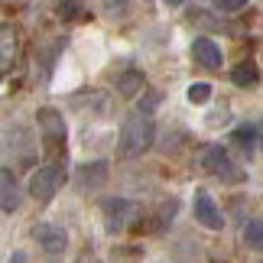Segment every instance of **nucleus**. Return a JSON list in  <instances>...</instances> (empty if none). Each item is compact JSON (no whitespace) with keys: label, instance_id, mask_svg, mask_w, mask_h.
I'll list each match as a JSON object with an SVG mask.
<instances>
[{"label":"nucleus","instance_id":"1","mask_svg":"<svg viewBox=\"0 0 263 263\" xmlns=\"http://www.w3.org/2000/svg\"><path fill=\"white\" fill-rule=\"evenodd\" d=\"M149 143H153V120L146 114H130L120 127V137H117V156L120 159H137L143 156Z\"/></svg>","mask_w":263,"mask_h":263},{"label":"nucleus","instance_id":"2","mask_svg":"<svg viewBox=\"0 0 263 263\" xmlns=\"http://www.w3.org/2000/svg\"><path fill=\"white\" fill-rule=\"evenodd\" d=\"M62 182H65V173H62L59 163L39 166L33 173V179H29V195H33L39 205H46V201H52V195L62 189Z\"/></svg>","mask_w":263,"mask_h":263},{"label":"nucleus","instance_id":"3","mask_svg":"<svg viewBox=\"0 0 263 263\" xmlns=\"http://www.w3.org/2000/svg\"><path fill=\"white\" fill-rule=\"evenodd\" d=\"M39 130H43V143H46V149H59L65 143V117L59 114L55 107H39Z\"/></svg>","mask_w":263,"mask_h":263},{"label":"nucleus","instance_id":"4","mask_svg":"<svg viewBox=\"0 0 263 263\" xmlns=\"http://www.w3.org/2000/svg\"><path fill=\"white\" fill-rule=\"evenodd\" d=\"M101 211H104V224L107 231H124L130 221L137 218V205L127 198H107L104 205H101Z\"/></svg>","mask_w":263,"mask_h":263},{"label":"nucleus","instance_id":"5","mask_svg":"<svg viewBox=\"0 0 263 263\" xmlns=\"http://www.w3.org/2000/svg\"><path fill=\"white\" fill-rule=\"evenodd\" d=\"M20 59V29L13 23H0V75H7Z\"/></svg>","mask_w":263,"mask_h":263},{"label":"nucleus","instance_id":"6","mask_svg":"<svg viewBox=\"0 0 263 263\" xmlns=\"http://www.w3.org/2000/svg\"><path fill=\"white\" fill-rule=\"evenodd\" d=\"M33 237H36V244L43 247L46 254H62V250L68 247L65 228L52 224V221H43V224H36V228H33Z\"/></svg>","mask_w":263,"mask_h":263},{"label":"nucleus","instance_id":"7","mask_svg":"<svg viewBox=\"0 0 263 263\" xmlns=\"http://www.w3.org/2000/svg\"><path fill=\"white\" fill-rule=\"evenodd\" d=\"M195 221L201 228H208V231H221V228H224V215L218 211L215 198H211L208 192H195Z\"/></svg>","mask_w":263,"mask_h":263},{"label":"nucleus","instance_id":"8","mask_svg":"<svg viewBox=\"0 0 263 263\" xmlns=\"http://www.w3.org/2000/svg\"><path fill=\"white\" fill-rule=\"evenodd\" d=\"M201 166H205L208 173L221 176V179H240V173H234V163H231L224 146H208L205 153H201Z\"/></svg>","mask_w":263,"mask_h":263},{"label":"nucleus","instance_id":"9","mask_svg":"<svg viewBox=\"0 0 263 263\" xmlns=\"http://www.w3.org/2000/svg\"><path fill=\"white\" fill-rule=\"evenodd\" d=\"M20 201H23V189L16 176L10 169H0V211H16Z\"/></svg>","mask_w":263,"mask_h":263},{"label":"nucleus","instance_id":"10","mask_svg":"<svg viewBox=\"0 0 263 263\" xmlns=\"http://www.w3.org/2000/svg\"><path fill=\"white\" fill-rule=\"evenodd\" d=\"M192 59L201 65V68H221V49H218V43L215 39H195L192 43Z\"/></svg>","mask_w":263,"mask_h":263},{"label":"nucleus","instance_id":"11","mask_svg":"<svg viewBox=\"0 0 263 263\" xmlns=\"http://www.w3.org/2000/svg\"><path fill=\"white\" fill-rule=\"evenodd\" d=\"M104 182H107V163H88V166H82L78 185H82L85 192L88 189H101Z\"/></svg>","mask_w":263,"mask_h":263},{"label":"nucleus","instance_id":"12","mask_svg":"<svg viewBox=\"0 0 263 263\" xmlns=\"http://www.w3.org/2000/svg\"><path fill=\"white\" fill-rule=\"evenodd\" d=\"M231 82H234L237 88H254V85L260 82L257 65H254V62H240V65H234V72H231Z\"/></svg>","mask_w":263,"mask_h":263},{"label":"nucleus","instance_id":"13","mask_svg":"<svg viewBox=\"0 0 263 263\" xmlns=\"http://www.w3.org/2000/svg\"><path fill=\"white\" fill-rule=\"evenodd\" d=\"M117 91L124 98H134V95H140V91H143V72H134V68H130V72H124L117 78Z\"/></svg>","mask_w":263,"mask_h":263},{"label":"nucleus","instance_id":"14","mask_svg":"<svg viewBox=\"0 0 263 263\" xmlns=\"http://www.w3.org/2000/svg\"><path fill=\"white\" fill-rule=\"evenodd\" d=\"M244 240H247V247L263 250V221H247L244 224Z\"/></svg>","mask_w":263,"mask_h":263},{"label":"nucleus","instance_id":"15","mask_svg":"<svg viewBox=\"0 0 263 263\" xmlns=\"http://www.w3.org/2000/svg\"><path fill=\"white\" fill-rule=\"evenodd\" d=\"M189 101L192 104H208L211 101V85H205V82H195V85H189Z\"/></svg>","mask_w":263,"mask_h":263},{"label":"nucleus","instance_id":"16","mask_svg":"<svg viewBox=\"0 0 263 263\" xmlns=\"http://www.w3.org/2000/svg\"><path fill=\"white\" fill-rule=\"evenodd\" d=\"M55 13L62 20H75L82 13V0H55Z\"/></svg>","mask_w":263,"mask_h":263},{"label":"nucleus","instance_id":"17","mask_svg":"<svg viewBox=\"0 0 263 263\" xmlns=\"http://www.w3.org/2000/svg\"><path fill=\"white\" fill-rule=\"evenodd\" d=\"M234 143L250 153V149H254V127H250V124H247V127H237V130H234Z\"/></svg>","mask_w":263,"mask_h":263},{"label":"nucleus","instance_id":"18","mask_svg":"<svg viewBox=\"0 0 263 263\" xmlns=\"http://www.w3.org/2000/svg\"><path fill=\"white\" fill-rule=\"evenodd\" d=\"M130 4H134V0H104V13L107 16H127V10H130Z\"/></svg>","mask_w":263,"mask_h":263},{"label":"nucleus","instance_id":"19","mask_svg":"<svg viewBox=\"0 0 263 263\" xmlns=\"http://www.w3.org/2000/svg\"><path fill=\"white\" fill-rule=\"evenodd\" d=\"M159 101H163V95H159V91H149V95L143 98V101H140V114H153V110L159 107Z\"/></svg>","mask_w":263,"mask_h":263},{"label":"nucleus","instance_id":"20","mask_svg":"<svg viewBox=\"0 0 263 263\" xmlns=\"http://www.w3.org/2000/svg\"><path fill=\"white\" fill-rule=\"evenodd\" d=\"M215 4H218V10H240L247 0H215Z\"/></svg>","mask_w":263,"mask_h":263},{"label":"nucleus","instance_id":"21","mask_svg":"<svg viewBox=\"0 0 263 263\" xmlns=\"http://www.w3.org/2000/svg\"><path fill=\"white\" fill-rule=\"evenodd\" d=\"M78 263H101L98 257H91V254H85V257H78Z\"/></svg>","mask_w":263,"mask_h":263},{"label":"nucleus","instance_id":"22","mask_svg":"<svg viewBox=\"0 0 263 263\" xmlns=\"http://www.w3.org/2000/svg\"><path fill=\"white\" fill-rule=\"evenodd\" d=\"M166 7H179V4H185V0H163Z\"/></svg>","mask_w":263,"mask_h":263},{"label":"nucleus","instance_id":"23","mask_svg":"<svg viewBox=\"0 0 263 263\" xmlns=\"http://www.w3.org/2000/svg\"><path fill=\"white\" fill-rule=\"evenodd\" d=\"M260 143H263V124H260Z\"/></svg>","mask_w":263,"mask_h":263}]
</instances>
